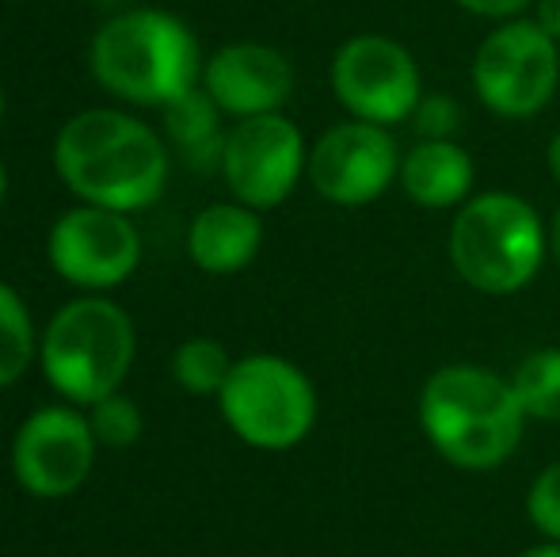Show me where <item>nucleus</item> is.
Listing matches in <instances>:
<instances>
[{"instance_id":"7","label":"nucleus","mask_w":560,"mask_h":557,"mask_svg":"<svg viewBox=\"0 0 560 557\" xmlns=\"http://www.w3.org/2000/svg\"><path fill=\"white\" fill-rule=\"evenodd\" d=\"M469 81L472 96L495 119H534L560 89V43L534 23V15L495 23L472 54Z\"/></svg>"},{"instance_id":"18","label":"nucleus","mask_w":560,"mask_h":557,"mask_svg":"<svg viewBox=\"0 0 560 557\" xmlns=\"http://www.w3.org/2000/svg\"><path fill=\"white\" fill-rule=\"evenodd\" d=\"M229 374H233V359L218 340L210 336H191L176 348L172 356V379L187 390V394H222Z\"/></svg>"},{"instance_id":"16","label":"nucleus","mask_w":560,"mask_h":557,"mask_svg":"<svg viewBox=\"0 0 560 557\" xmlns=\"http://www.w3.org/2000/svg\"><path fill=\"white\" fill-rule=\"evenodd\" d=\"M218 104L207 96V89H195L187 96H179L176 104L164 107V119H168V135L176 138V146L184 149L187 156L202 161V153L214 156L222 164V149H225V135L218 130Z\"/></svg>"},{"instance_id":"13","label":"nucleus","mask_w":560,"mask_h":557,"mask_svg":"<svg viewBox=\"0 0 560 557\" xmlns=\"http://www.w3.org/2000/svg\"><path fill=\"white\" fill-rule=\"evenodd\" d=\"M202 89L233 119L275 115L294 92V66L275 46L233 43L202 66Z\"/></svg>"},{"instance_id":"9","label":"nucleus","mask_w":560,"mask_h":557,"mask_svg":"<svg viewBox=\"0 0 560 557\" xmlns=\"http://www.w3.org/2000/svg\"><path fill=\"white\" fill-rule=\"evenodd\" d=\"M222 176L236 202L252 210H271L294 195L310 176V146L294 119L282 112L241 119L225 135Z\"/></svg>"},{"instance_id":"23","label":"nucleus","mask_w":560,"mask_h":557,"mask_svg":"<svg viewBox=\"0 0 560 557\" xmlns=\"http://www.w3.org/2000/svg\"><path fill=\"white\" fill-rule=\"evenodd\" d=\"M462 12L477 15L488 23H508V20H523L534 8V0H454Z\"/></svg>"},{"instance_id":"21","label":"nucleus","mask_w":560,"mask_h":557,"mask_svg":"<svg viewBox=\"0 0 560 557\" xmlns=\"http://www.w3.org/2000/svg\"><path fill=\"white\" fill-rule=\"evenodd\" d=\"M412 130L416 138L428 141H450L462 130V104H457L450 92H423V100L412 112Z\"/></svg>"},{"instance_id":"27","label":"nucleus","mask_w":560,"mask_h":557,"mask_svg":"<svg viewBox=\"0 0 560 557\" xmlns=\"http://www.w3.org/2000/svg\"><path fill=\"white\" fill-rule=\"evenodd\" d=\"M518 557H560V543H553V538H541V543L526 546Z\"/></svg>"},{"instance_id":"24","label":"nucleus","mask_w":560,"mask_h":557,"mask_svg":"<svg viewBox=\"0 0 560 557\" xmlns=\"http://www.w3.org/2000/svg\"><path fill=\"white\" fill-rule=\"evenodd\" d=\"M534 23L560 43V0H534Z\"/></svg>"},{"instance_id":"11","label":"nucleus","mask_w":560,"mask_h":557,"mask_svg":"<svg viewBox=\"0 0 560 557\" xmlns=\"http://www.w3.org/2000/svg\"><path fill=\"white\" fill-rule=\"evenodd\" d=\"M50 264L66 282L84 290H107L130 279L141 260V241L130 218L107 207H73L50 230Z\"/></svg>"},{"instance_id":"1","label":"nucleus","mask_w":560,"mask_h":557,"mask_svg":"<svg viewBox=\"0 0 560 557\" xmlns=\"http://www.w3.org/2000/svg\"><path fill=\"white\" fill-rule=\"evenodd\" d=\"M416 417L431 451L465 474L508 466L526 436V413L511 379L485 363H446L431 371Z\"/></svg>"},{"instance_id":"19","label":"nucleus","mask_w":560,"mask_h":557,"mask_svg":"<svg viewBox=\"0 0 560 557\" xmlns=\"http://www.w3.org/2000/svg\"><path fill=\"white\" fill-rule=\"evenodd\" d=\"M35 359V328L23 298L0 282V386H12Z\"/></svg>"},{"instance_id":"17","label":"nucleus","mask_w":560,"mask_h":557,"mask_svg":"<svg viewBox=\"0 0 560 557\" xmlns=\"http://www.w3.org/2000/svg\"><path fill=\"white\" fill-rule=\"evenodd\" d=\"M508 379L526 420H560V348H534Z\"/></svg>"},{"instance_id":"4","label":"nucleus","mask_w":560,"mask_h":557,"mask_svg":"<svg viewBox=\"0 0 560 557\" xmlns=\"http://www.w3.org/2000/svg\"><path fill=\"white\" fill-rule=\"evenodd\" d=\"M92 69L107 92L149 107L176 104L202 81V58L191 27L153 8L107 20L92 43Z\"/></svg>"},{"instance_id":"6","label":"nucleus","mask_w":560,"mask_h":557,"mask_svg":"<svg viewBox=\"0 0 560 557\" xmlns=\"http://www.w3.org/2000/svg\"><path fill=\"white\" fill-rule=\"evenodd\" d=\"M236 439L259 451H290L317 423V390L310 374L282 356H244L218 394Z\"/></svg>"},{"instance_id":"14","label":"nucleus","mask_w":560,"mask_h":557,"mask_svg":"<svg viewBox=\"0 0 560 557\" xmlns=\"http://www.w3.org/2000/svg\"><path fill=\"white\" fill-rule=\"evenodd\" d=\"M472 184H477V164L472 153L457 138L450 141H428L416 138V146L405 149L400 161V184L405 195L423 210H457L469 202Z\"/></svg>"},{"instance_id":"2","label":"nucleus","mask_w":560,"mask_h":557,"mask_svg":"<svg viewBox=\"0 0 560 557\" xmlns=\"http://www.w3.org/2000/svg\"><path fill=\"white\" fill-rule=\"evenodd\" d=\"M54 164L69 192L89 207L141 210L161 199L168 153L145 123L118 112H81L54 141Z\"/></svg>"},{"instance_id":"20","label":"nucleus","mask_w":560,"mask_h":557,"mask_svg":"<svg viewBox=\"0 0 560 557\" xmlns=\"http://www.w3.org/2000/svg\"><path fill=\"white\" fill-rule=\"evenodd\" d=\"M89 423L96 443L104 446H130L141 439V409L122 394H112L104 402L89 405Z\"/></svg>"},{"instance_id":"12","label":"nucleus","mask_w":560,"mask_h":557,"mask_svg":"<svg viewBox=\"0 0 560 557\" xmlns=\"http://www.w3.org/2000/svg\"><path fill=\"white\" fill-rule=\"evenodd\" d=\"M92 459H96L92 423L66 405L38 409L15 431L12 474L31 497L54 500L77 492L92 474Z\"/></svg>"},{"instance_id":"22","label":"nucleus","mask_w":560,"mask_h":557,"mask_svg":"<svg viewBox=\"0 0 560 557\" xmlns=\"http://www.w3.org/2000/svg\"><path fill=\"white\" fill-rule=\"evenodd\" d=\"M526 515L541 538L560 543V462L546 466L526 492Z\"/></svg>"},{"instance_id":"25","label":"nucleus","mask_w":560,"mask_h":557,"mask_svg":"<svg viewBox=\"0 0 560 557\" xmlns=\"http://www.w3.org/2000/svg\"><path fill=\"white\" fill-rule=\"evenodd\" d=\"M546 169H549V176L560 184V130L549 138V146H546Z\"/></svg>"},{"instance_id":"10","label":"nucleus","mask_w":560,"mask_h":557,"mask_svg":"<svg viewBox=\"0 0 560 557\" xmlns=\"http://www.w3.org/2000/svg\"><path fill=\"white\" fill-rule=\"evenodd\" d=\"M405 149L389 127L347 119L325 130L310 149V184L336 207H370L400 184Z\"/></svg>"},{"instance_id":"26","label":"nucleus","mask_w":560,"mask_h":557,"mask_svg":"<svg viewBox=\"0 0 560 557\" xmlns=\"http://www.w3.org/2000/svg\"><path fill=\"white\" fill-rule=\"evenodd\" d=\"M549 256H553V264L560 268V202H557L553 218H549Z\"/></svg>"},{"instance_id":"15","label":"nucleus","mask_w":560,"mask_h":557,"mask_svg":"<svg viewBox=\"0 0 560 557\" xmlns=\"http://www.w3.org/2000/svg\"><path fill=\"white\" fill-rule=\"evenodd\" d=\"M264 245V222L259 210L244 202H214L191 222L187 253L210 276H236L256 260Z\"/></svg>"},{"instance_id":"3","label":"nucleus","mask_w":560,"mask_h":557,"mask_svg":"<svg viewBox=\"0 0 560 557\" xmlns=\"http://www.w3.org/2000/svg\"><path fill=\"white\" fill-rule=\"evenodd\" d=\"M446 256L454 276L477 294H518L549 260V222L523 195L480 192L454 210Z\"/></svg>"},{"instance_id":"8","label":"nucleus","mask_w":560,"mask_h":557,"mask_svg":"<svg viewBox=\"0 0 560 557\" xmlns=\"http://www.w3.org/2000/svg\"><path fill=\"white\" fill-rule=\"evenodd\" d=\"M332 96L351 119L400 127L423 100L416 54L393 35H351L332 58Z\"/></svg>"},{"instance_id":"28","label":"nucleus","mask_w":560,"mask_h":557,"mask_svg":"<svg viewBox=\"0 0 560 557\" xmlns=\"http://www.w3.org/2000/svg\"><path fill=\"white\" fill-rule=\"evenodd\" d=\"M4 187H8V176H4V164H0V202H4Z\"/></svg>"},{"instance_id":"29","label":"nucleus","mask_w":560,"mask_h":557,"mask_svg":"<svg viewBox=\"0 0 560 557\" xmlns=\"http://www.w3.org/2000/svg\"><path fill=\"white\" fill-rule=\"evenodd\" d=\"M0 119H4V89H0Z\"/></svg>"},{"instance_id":"5","label":"nucleus","mask_w":560,"mask_h":557,"mask_svg":"<svg viewBox=\"0 0 560 557\" xmlns=\"http://www.w3.org/2000/svg\"><path fill=\"white\" fill-rule=\"evenodd\" d=\"M38 359L61 397L96 405L118 394V382L130 371L133 325L107 298H77L46 325Z\"/></svg>"}]
</instances>
